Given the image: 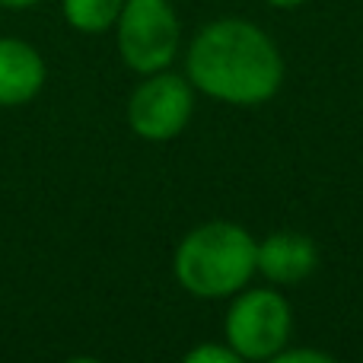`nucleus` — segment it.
<instances>
[{"label":"nucleus","mask_w":363,"mask_h":363,"mask_svg":"<svg viewBox=\"0 0 363 363\" xmlns=\"http://www.w3.org/2000/svg\"><path fill=\"white\" fill-rule=\"evenodd\" d=\"M188 83L230 106H262L284 83L274 38L249 19H213L194 32L185 57Z\"/></svg>","instance_id":"nucleus-1"},{"label":"nucleus","mask_w":363,"mask_h":363,"mask_svg":"<svg viewBox=\"0 0 363 363\" xmlns=\"http://www.w3.org/2000/svg\"><path fill=\"white\" fill-rule=\"evenodd\" d=\"M255 236L230 220H211L188 230L176 245L172 271L185 294L223 300L249 287L255 274Z\"/></svg>","instance_id":"nucleus-2"},{"label":"nucleus","mask_w":363,"mask_h":363,"mask_svg":"<svg viewBox=\"0 0 363 363\" xmlns=\"http://www.w3.org/2000/svg\"><path fill=\"white\" fill-rule=\"evenodd\" d=\"M294 335V309L274 287H252L233 294L223 338L239 360H274Z\"/></svg>","instance_id":"nucleus-3"},{"label":"nucleus","mask_w":363,"mask_h":363,"mask_svg":"<svg viewBox=\"0 0 363 363\" xmlns=\"http://www.w3.org/2000/svg\"><path fill=\"white\" fill-rule=\"evenodd\" d=\"M115 45L134 74L166 70L179 55L182 23L169 0H125L115 19Z\"/></svg>","instance_id":"nucleus-4"},{"label":"nucleus","mask_w":363,"mask_h":363,"mask_svg":"<svg viewBox=\"0 0 363 363\" xmlns=\"http://www.w3.org/2000/svg\"><path fill=\"white\" fill-rule=\"evenodd\" d=\"M191 112H194V86L188 83V77L169 74V67L147 74L134 86L125 108L128 128L140 140H150V144L176 140L188 128V121H191Z\"/></svg>","instance_id":"nucleus-5"},{"label":"nucleus","mask_w":363,"mask_h":363,"mask_svg":"<svg viewBox=\"0 0 363 363\" xmlns=\"http://www.w3.org/2000/svg\"><path fill=\"white\" fill-rule=\"evenodd\" d=\"M315 268H319V249L306 233L277 230L255 245V274L277 287L306 281Z\"/></svg>","instance_id":"nucleus-6"},{"label":"nucleus","mask_w":363,"mask_h":363,"mask_svg":"<svg viewBox=\"0 0 363 363\" xmlns=\"http://www.w3.org/2000/svg\"><path fill=\"white\" fill-rule=\"evenodd\" d=\"M48 80L45 57L35 45L0 35V108H19L42 93Z\"/></svg>","instance_id":"nucleus-7"},{"label":"nucleus","mask_w":363,"mask_h":363,"mask_svg":"<svg viewBox=\"0 0 363 363\" xmlns=\"http://www.w3.org/2000/svg\"><path fill=\"white\" fill-rule=\"evenodd\" d=\"M121 6H125V0H61V13L67 26L83 35H102V32L115 29Z\"/></svg>","instance_id":"nucleus-8"},{"label":"nucleus","mask_w":363,"mask_h":363,"mask_svg":"<svg viewBox=\"0 0 363 363\" xmlns=\"http://www.w3.org/2000/svg\"><path fill=\"white\" fill-rule=\"evenodd\" d=\"M185 363H239V354L230 345H213V341H201L198 347L185 354Z\"/></svg>","instance_id":"nucleus-9"},{"label":"nucleus","mask_w":363,"mask_h":363,"mask_svg":"<svg viewBox=\"0 0 363 363\" xmlns=\"http://www.w3.org/2000/svg\"><path fill=\"white\" fill-rule=\"evenodd\" d=\"M274 363H332V354L315 351V347H284Z\"/></svg>","instance_id":"nucleus-10"},{"label":"nucleus","mask_w":363,"mask_h":363,"mask_svg":"<svg viewBox=\"0 0 363 363\" xmlns=\"http://www.w3.org/2000/svg\"><path fill=\"white\" fill-rule=\"evenodd\" d=\"M42 0H0V6L4 10H32V6H38Z\"/></svg>","instance_id":"nucleus-11"},{"label":"nucleus","mask_w":363,"mask_h":363,"mask_svg":"<svg viewBox=\"0 0 363 363\" xmlns=\"http://www.w3.org/2000/svg\"><path fill=\"white\" fill-rule=\"evenodd\" d=\"M271 6H277V10H296V6L309 4V0H268Z\"/></svg>","instance_id":"nucleus-12"}]
</instances>
